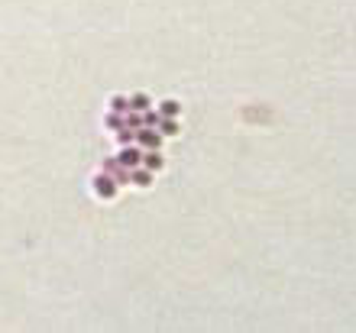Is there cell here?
I'll return each mask as SVG.
<instances>
[{
    "mask_svg": "<svg viewBox=\"0 0 356 333\" xmlns=\"http://www.w3.org/2000/svg\"><path fill=\"white\" fill-rule=\"evenodd\" d=\"M117 162H120V165H126V168H136V165L143 162V149H140V146H133V142H130V146H123V149H120Z\"/></svg>",
    "mask_w": 356,
    "mask_h": 333,
    "instance_id": "3",
    "label": "cell"
},
{
    "mask_svg": "<svg viewBox=\"0 0 356 333\" xmlns=\"http://www.w3.org/2000/svg\"><path fill=\"white\" fill-rule=\"evenodd\" d=\"M155 130L162 133V136H178V123H175V116H159Z\"/></svg>",
    "mask_w": 356,
    "mask_h": 333,
    "instance_id": "4",
    "label": "cell"
},
{
    "mask_svg": "<svg viewBox=\"0 0 356 333\" xmlns=\"http://www.w3.org/2000/svg\"><path fill=\"white\" fill-rule=\"evenodd\" d=\"M91 185H94V194H97V197H104V201H110V197L117 194V181L110 178L107 171H104V175H97Z\"/></svg>",
    "mask_w": 356,
    "mask_h": 333,
    "instance_id": "2",
    "label": "cell"
},
{
    "mask_svg": "<svg viewBox=\"0 0 356 333\" xmlns=\"http://www.w3.org/2000/svg\"><path fill=\"white\" fill-rule=\"evenodd\" d=\"M126 110H130L126 97H110V113H126Z\"/></svg>",
    "mask_w": 356,
    "mask_h": 333,
    "instance_id": "9",
    "label": "cell"
},
{
    "mask_svg": "<svg viewBox=\"0 0 356 333\" xmlns=\"http://www.w3.org/2000/svg\"><path fill=\"white\" fill-rule=\"evenodd\" d=\"M140 165H143V168H149V171H159V168H162V155L155 152V149H149V152L143 155Z\"/></svg>",
    "mask_w": 356,
    "mask_h": 333,
    "instance_id": "5",
    "label": "cell"
},
{
    "mask_svg": "<svg viewBox=\"0 0 356 333\" xmlns=\"http://www.w3.org/2000/svg\"><path fill=\"white\" fill-rule=\"evenodd\" d=\"M143 123H146V126H152V130H155V123H159V113H152V110H146V116H143Z\"/></svg>",
    "mask_w": 356,
    "mask_h": 333,
    "instance_id": "12",
    "label": "cell"
},
{
    "mask_svg": "<svg viewBox=\"0 0 356 333\" xmlns=\"http://www.w3.org/2000/svg\"><path fill=\"white\" fill-rule=\"evenodd\" d=\"M181 113V104L178 101H165L162 107H159V116H178Z\"/></svg>",
    "mask_w": 356,
    "mask_h": 333,
    "instance_id": "8",
    "label": "cell"
},
{
    "mask_svg": "<svg viewBox=\"0 0 356 333\" xmlns=\"http://www.w3.org/2000/svg\"><path fill=\"white\" fill-rule=\"evenodd\" d=\"M133 136H136V130H130V126H120V130H117V139H120V146H130Z\"/></svg>",
    "mask_w": 356,
    "mask_h": 333,
    "instance_id": "10",
    "label": "cell"
},
{
    "mask_svg": "<svg viewBox=\"0 0 356 333\" xmlns=\"http://www.w3.org/2000/svg\"><path fill=\"white\" fill-rule=\"evenodd\" d=\"M126 101H130V110H136V113H146L149 110V94H133Z\"/></svg>",
    "mask_w": 356,
    "mask_h": 333,
    "instance_id": "6",
    "label": "cell"
},
{
    "mask_svg": "<svg viewBox=\"0 0 356 333\" xmlns=\"http://www.w3.org/2000/svg\"><path fill=\"white\" fill-rule=\"evenodd\" d=\"M133 181H136L140 188H149V185H152V171H149V168H140V165H136V171H133Z\"/></svg>",
    "mask_w": 356,
    "mask_h": 333,
    "instance_id": "7",
    "label": "cell"
},
{
    "mask_svg": "<svg viewBox=\"0 0 356 333\" xmlns=\"http://www.w3.org/2000/svg\"><path fill=\"white\" fill-rule=\"evenodd\" d=\"M107 126L110 130H120V126H123V116L120 113H107Z\"/></svg>",
    "mask_w": 356,
    "mask_h": 333,
    "instance_id": "11",
    "label": "cell"
},
{
    "mask_svg": "<svg viewBox=\"0 0 356 333\" xmlns=\"http://www.w3.org/2000/svg\"><path fill=\"white\" fill-rule=\"evenodd\" d=\"M133 142H136L140 149H159V142H162V133L152 130V126H146V130H136Z\"/></svg>",
    "mask_w": 356,
    "mask_h": 333,
    "instance_id": "1",
    "label": "cell"
}]
</instances>
